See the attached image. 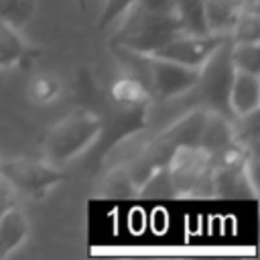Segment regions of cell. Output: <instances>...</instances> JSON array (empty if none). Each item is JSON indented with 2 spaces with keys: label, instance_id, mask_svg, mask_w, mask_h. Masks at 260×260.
I'll return each instance as SVG.
<instances>
[{
  "label": "cell",
  "instance_id": "9a60e30c",
  "mask_svg": "<svg viewBox=\"0 0 260 260\" xmlns=\"http://www.w3.org/2000/svg\"><path fill=\"white\" fill-rule=\"evenodd\" d=\"M98 193L102 197H134V195H138L136 187L130 179V173L124 165L106 169V175L98 187Z\"/></svg>",
  "mask_w": 260,
  "mask_h": 260
},
{
  "label": "cell",
  "instance_id": "ac0fdd59",
  "mask_svg": "<svg viewBox=\"0 0 260 260\" xmlns=\"http://www.w3.org/2000/svg\"><path fill=\"white\" fill-rule=\"evenodd\" d=\"M37 12V0H0V20L14 28L26 26Z\"/></svg>",
  "mask_w": 260,
  "mask_h": 260
},
{
  "label": "cell",
  "instance_id": "30bf717a",
  "mask_svg": "<svg viewBox=\"0 0 260 260\" xmlns=\"http://www.w3.org/2000/svg\"><path fill=\"white\" fill-rule=\"evenodd\" d=\"M32 51L20 35V28L0 20V69L22 67L30 61Z\"/></svg>",
  "mask_w": 260,
  "mask_h": 260
},
{
  "label": "cell",
  "instance_id": "d6986e66",
  "mask_svg": "<svg viewBox=\"0 0 260 260\" xmlns=\"http://www.w3.org/2000/svg\"><path fill=\"white\" fill-rule=\"evenodd\" d=\"M230 41H260V16H258V6H246L232 32Z\"/></svg>",
  "mask_w": 260,
  "mask_h": 260
},
{
  "label": "cell",
  "instance_id": "ba28073f",
  "mask_svg": "<svg viewBox=\"0 0 260 260\" xmlns=\"http://www.w3.org/2000/svg\"><path fill=\"white\" fill-rule=\"evenodd\" d=\"M110 93H112V100L128 112H142V110H146V106L152 100V93H150L146 79L138 73L120 75L112 83Z\"/></svg>",
  "mask_w": 260,
  "mask_h": 260
},
{
  "label": "cell",
  "instance_id": "ffe728a7",
  "mask_svg": "<svg viewBox=\"0 0 260 260\" xmlns=\"http://www.w3.org/2000/svg\"><path fill=\"white\" fill-rule=\"evenodd\" d=\"M136 4V0H106L102 14L98 18V28H108L112 26L116 20H120L132 6Z\"/></svg>",
  "mask_w": 260,
  "mask_h": 260
},
{
  "label": "cell",
  "instance_id": "6da1fadb",
  "mask_svg": "<svg viewBox=\"0 0 260 260\" xmlns=\"http://www.w3.org/2000/svg\"><path fill=\"white\" fill-rule=\"evenodd\" d=\"M122 18L124 22L118 28L114 43L120 49L136 55H152L181 32L173 14V6L150 10L134 4Z\"/></svg>",
  "mask_w": 260,
  "mask_h": 260
},
{
  "label": "cell",
  "instance_id": "44dd1931",
  "mask_svg": "<svg viewBox=\"0 0 260 260\" xmlns=\"http://www.w3.org/2000/svg\"><path fill=\"white\" fill-rule=\"evenodd\" d=\"M14 203H18V195L0 179V215H2L8 207H12Z\"/></svg>",
  "mask_w": 260,
  "mask_h": 260
},
{
  "label": "cell",
  "instance_id": "4fadbf2b",
  "mask_svg": "<svg viewBox=\"0 0 260 260\" xmlns=\"http://www.w3.org/2000/svg\"><path fill=\"white\" fill-rule=\"evenodd\" d=\"M28 230H30L28 217L18 207V203L8 207L0 215V240H2L6 256H10L14 250H18L24 244V240L28 238Z\"/></svg>",
  "mask_w": 260,
  "mask_h": 260
},
{
  "label": "cell",
  "instance_id": "3957f363",
  "mask_svg": "<svg viewBox=\"0 0 260 260\" xmlns=\"http://www.w3.org/2000/svg\"><path fill=\"white\" fill-rule=\"evenodd\" d=\"M0 179L18 197L43 199L53 187H57L65 179V173L49 160L12 156L0 158Z\"/></svg>",
  "mask_w": 260,
  "mask_h": 260
},
{
  "label": "cell",
  "instance_id": "7402d4cb",
  "mask_svg": "<svg viewBox=\"0 0 260 260\" xmlns=\"http://www.w3.org/2000/svg\"><path fill=\"white\" fill-rule=\"evenodd\" d=\"M75 4H77V8H81V10L87 8V0H75Z\"/></svg>",
  "mask_w": 260,
  "mask_h": 260
},
{
  "label": "cell",
  "instance_id": "8fae6325",
  "mask_svg": "<svg viewBox=\"0 0 260 260\" xmlns=\"http://www.w3.org/2000/svg\"><path fill=\"white\" fill-rule=\"evenodd\" d=\"M234 142H238V138H236V130L228 122V118L221 112H211L209 110L203 132H201L199 146L211 156V154L223 150L225 146H230Z\"/></svg>",
  "mask_w": 260,
  "mask_h": 260
},
{
  "label": "cell",
  "instance_id": "8992f818",
  "mask_svg": "<svg viewBox=\"0 0 260 260\" xmlns=\"http://www.w3.org/2000/svg\"><path fill=\"white\" fill-rule=\"evenodd\" d=\"M228 41H230V37H225V35H213V32L189 35V32H179L152 55L201 69L213 57V53Z\"/></svg>",
  "mask_w": 260,
  "mask_h": 260
},
{
  "label": "cell",
  "instance_id": "5b68a950",
  "mask_svg": "<svg viewBox=\"0 0 260 260\" xmlns=\"http://www.w3.org/2000/svg\"><path fill=\"white\" fill-rule=\"evenodd\" d=\"M144 65V79L150 87V93L158 100H173L189 93L199 85L201 69L189 67L156 55H140Z\"/></svg>",
  "mask_w": 260,
  "mask_h": 260
},
{
  "label": "cell",
  "instance_id": "5bb4252c",
  "mask_svg": "<svg viewBox=\"0 0 260 260\" xmlns=\"http://www.w3.org/2000/svg\"><path fill=\"white\" fill-rule=\"evenodd\" d=\"M173 14L177 18L179 30L189 35H205V6L203 0H173Z\"/></svg>",
  "mask_w": 260,
  "mask_h": 260
},
{
  "label": "cell",
  "instance_id": "e0dca14e",
  "mask_svg": "<svg viewBox=\"0 0 260 260\" xmlns=\"http://www.w3.org/2000/svg\"><path fill=\"white\" fill-rule=\"evenodd\" d=\"M61 89H63V85H61L59 77H55L53 73H37L28 83L30 100L41 106L53 104L61 95Z\"/></svg>",
  "mask_w": 260,
  "mask_h": 260
},
{
  "label": "cell",
  "instance_id": "52a82bcc",
  "mask_svg": "<svg viewBox=\"0 0 260 260\" xmlns=\"http://www.w3.org/2000/svg\"><path fill=\"white\" fill-rule=\"evenodd\" d=\"M225 106L238 118H250L260 108V73L234 69L228 87Z\"/></svg>",
  "mask_w": 260,
  "mask_h": 260
},
{
  "label": "cell",
  "instance_id": "603a6c76",
  "mask_svg": "<svg viewBox=\"0 0 260 260\" xmlns=\"http://www.w3.org/2000/svg\"><path fill=\"white\" fill-rule=\"evenodd\" d=\"M0 258H6V252H4V246H2V240H0Z\"/></svg>",
  "mask_w": 260,
  "mask_h": 260
},
{
  "label": "cell",
  "instance_id": "277c9868",
  "mask_svg": "<svg viewBox=\"0 0 260 260\" xmlns=\"http://www.w3.org/2000/svg\"><path fill=\"white\" fill-rule=\"evenodd\" d=\"M175 197H211V158L201 146H179L169 165Z\"/></svg>",
  "mask_w": 260,
  "mask_h": 260
},
{
  "label": "cell",
  "instance_id": "9c48e42d",
  "mask_svg": "<svg viewBox=\"0 0 260 260\" xmlns=\"http://www.w3.org/2000/svg\"><path fill=\"white\" fill-rule=\"evenodd\" d=\"M207 114H209V110L195 108V110L183 114L181 118H177L169 128H165L158 134L169 144H173L175 148H179V146H199V140H201V132H203Z\"/></svg>",
  "mask_w": 260,
  "mask_h": 260
},
{
  "label": "cell",
  "instance_id": "2e32d148",
  "mask_svg": "<svg viewBox=\"0 0 260 260\" xmlns=\"http://www.w3.org/2000/svg\"><path fill=\"white\" fill-rule=\"evenodd\" d=\"M230 63L238 71L260 73V41H230Z\"/></svg>",
  "mask_w": 260,
  "mask_h": 260
},
{
  "label": "cell",
  "instance_id": "7a4b0ae2",
  "mask_svg": "<svg viewBox=\"0 0 260 260\" xmlns=\"http://www.w3.org/2000/svg\"><path fill=\"white\" fill-rule=\"evenodd\" d=\"M104 120L91 112L77 108L65 118H61L45 136L43 148H45V160L61 167L73 158H77L81 152H85L102 134Z\"/></svg>",
  "mask_w": 260,
  "mask_h": 260
},
{
  "label": "cell",
  "instance_id": "7c38bea8",
  "mask_svg": "<svg viewBox=\"0 0 260 260\" xmlns=\"http://www.w3.org/2000/svg\"><path fill=\"white\" fill-rule=\"evenodd\" d=\"M150 138H152V132L146 130V128L130 130L128 134H124L122 138H118V140L112 144V148L106 152V156H104L106 169H108V167H118V165H128V162H132V160L142 152V148L148 144Z\"/></svg>",
  "mask_w": 260,
  "mask_h": 260
}]
</instances>
